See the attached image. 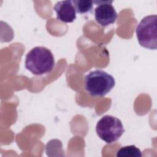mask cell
I'll list each match as a JSON object with an SVG mask.
<instances>
[{
    "label": "cell",
    "instance_id": "obj_1",
    "mask_svg": "<svg viewBox=\"0 0 157 157\" xmlns=\"http://www.w3.org/2000/svg\"><path fill=\"white\" fill-rule=\"evenodd\" d=\"M55 64V58L52 52L42 46L33 48L25 57V67L36 75L51 72Z\"/></svg>",
    "mask_w": 157,
    "mask_h": 157
},
{
    "label": "cell",
    "instance_id": "obj_2",
    "mask_svg": "<svg viewBox=\"0 0 157 157\" xmlns=\"http://www.w3.org/2000/svg\"><path fill=\"white\" fill-rule=\"evenodd\" d=\"M84 87L86 91L93 96H104L115 85L112 75L104 71L96 69L85 76Z\"/></svg>",
    "mask_w": 157,
    "mask_h": 157
},
{
    "label": "cell",
    "instance_id": "obj_3",
    "mask_svg": "<svg viewBox=\"0 0 157 157\" xmlns=\"http://www.w3.org/2000/svg\"><path fill=\"white\" fill-rule=\"evenodd\" d=\"M139 44L150 50L157 48V16L150 15L144 17L136 28Z\"/></svg>",
    "mask_w": 157,
    "mask_h": 157
},
{
    "label": "cell",
    "instance_id": "obj_4",
    "mask_svg": "<svg viewBox=\"0 0 157 157\" xmlns=\"http://www.w3.org/2000/svg\"><path fill=\"white\" fill-rule=\"evenodd\" d=\"M96 132L99 137L107 144L117 141L124 132L121 121L112 115L103 116L97 123Z\"/></svg>",
    "mask_w": 157,
    "mask_h": 157
},
{
    "label": "cell",
    "instance_id": "obj_5",
    "mask_svg": "<svg viewBox=\"0 0 157 157\" xmlns=\"http://www.w3.org/2000/svg\"><path fill=\"white\" fill-rule=\"evenodd\" d=\"M113 1H93L97 7L94 9V18L101 26L105 27L115 22L118 13L112 4Z\"/></svg>",
    "mask_w": 157,
    "mask_h": 157
},
{
    "label": "cell",
    "instance_id": "obj_6",
    "mask_svg": "<svg viewBox=\"0 0 157 157\" xmlns=\"http://www.w3.org/2000/svg\"><path fill=\"white\" fill-rule=\"evenodd\" d=\"M56 18L63 23H72L76 19V10L72 1L66 0L57 2L53 6Z\"/></svg>",
    "mask_w": 157,
    "mask_h": 157
},
{
    "label": "cell",
    "instance_id": "obj_7",
    "mask_svg": "<svg viewBox=\"0 0 157 157\" xmlns=\"http://www.w3.org/2000/svg\"><path fill=\"white\" fill-rule=\"evenodd\" d=\"M142 155L140 150L134 145L122 147L116 154L117 157H141Z\"/></svg>",
    "mask_w": 157,
    "mask_h": 157
},
{
    "label": "cell",
    "instance_id": "obj_8",
    "mask_svg": "<svg viewBox=\"0 0 157 157\" xmlns=\"http://www.w3.org/2000/svg\"><path fill=\"white\" fill-rule=\"evenodd\" d=\"M76 12L83 14L90 12L93 7V1L91 0H72Z\"/></svg>",
    "mask_w": 157,
    "mask_h": 157
}]
</instances>
